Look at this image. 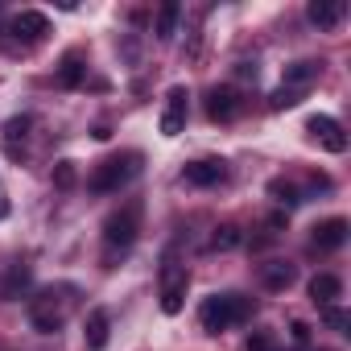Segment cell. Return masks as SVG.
Listing matches in <instances>:
<instances>
[{
    "label": "cell",
    "instance_id": "cell-1",
    "mask_svg": "<svg viewBox=\"0 0 351 351\" xmlns=\"http://www.w3.org/2000/svg\"><path fill=\"white\" fill-rule=\"evenodd\" d=\"M252 314H256V302L252 298H244V293H211L203 302V310H199V322H203L207 335H223L228 326L248 322Z\"/></svg>",
    "mask_w": 351,
    "mask_h": 351
},
{
    "label": "cell",
    "instance_id": "cell-2",
    "mask_svg": "<svg viewBox=\"0 0 351 351\" xmlns=\"http://www.w3.org/2000/svg\"><path fill=\"white\" fill-rule=\"evenodd\" d=\"M136 169H141V153H116V157H108V161L95 165V173H91L87 186L95 195H116L120 186H128L136 178Z\"/></svg>",
    "mask_w": 351,
    "mask_h": 351
},
{
    "label": "cell",
    "instance_id": "cell-3",
    "mask_svg": "<svg viewBox=\"0 0 351 351\" xmlns=\"http://www.w3.org/2000/svg\"><path fill=\"white\" fill-rule=\"evenodd\" d=\"M136 232H141V207H136V203H128V207L112 211V215L104 219V244H108V256H116V252L132 248Z\"/></svg>",
    "mask_w": 351,
    "mask_h": 351
},
{
    "label": "cell",
    "instance_id": "cell-4",
    "mask_svg": "<svg viewBox=\"0 0 351 351\" xmlns=\"http://www.w3.org/2000/svg\"><path fill=\"white\" fill-rule=\"evenodd\" d=\"M186 285H191L186 265H178V261L161 265V314H178L186 306Z\"/></svg>",
    "mask_w": 351,
    "mask_h": 351
},
{
    "label": "cell",
    "instance_id": "cell-5",
    "mask_svg": "<svg viewBox=\"0 0 351 351\" xmlns=\"http://www.w3.org/2000/svg\"><path fill=\"white\" fill-rule=\"evenodd\" d=\"M29 322H34L38 335H54V330H62V322H66V306H62V298H58L54 289L38 293V298L29 302Z\"/></svg>",
    "mask_w": 351,
    "mask_h": 351
},
{
    "label": "cell",
    "instance_id": "cell-6",
    "mask_svg": "<svg viewBox=\"0 0 351 351\" xmlns=\"http://www.w3.org/2000/svg\"><path fill=\"white\" fill-rule=\"evenodd\" d=\"M306 132H310V141H318L326 153H343V149H347V132H343V124H339L335 116H310V120H306Z\"/></svg>",
    "mask_w": 351,
    "mask_h": 351
},
{
    "label": "cell",
    "instance_id": "cell-7",
    "mask_svg": "<svg viewBox=\"0 0 351 351\" xmlns=\"http://www.w3.org/2000/svg\"><path fill=\"white\" fill-rule=\"evenodd\" d=\"M186 87H169V95H165V112H161V136H178L182 128H186Z\"/></svg>",
    "mask_w": 351,
    "mask_h": 351
},
{
    "label": "cell",
    "instance_id": "cell-8",
    "mask_svg": "<svg viewBox=\"0 0 351 351\" xmlns=\"http://www.w3.org/2000/svg\"><path fill=\"white\" fill-rule=\"evenodd\" d=\"M182 178H186L191 186H219V182L228 178V161H223V157H203V161H191V165L182 169Z\"/></svg>",
    "mask_w": 351,
    "mask_h": 351
},
{
    "label": "cell",
    "instance_id": "cell-9",
    "mask_svg": "<svg viewBox=\"0 0 351 351\" xmlns=\"http://www.w3.org/2000/svg\"><path fill=\"white\" fill-rule=\"evenodd\" d=\"M207 116L219 120V124L236 120V116H240V95H236V87H211V95H207Z\"/></svg>",
    "mask_w": 351,
    "mask_h": 351
},
{
    "label": "cell",
    "instance_id": "cell-10",
    "mask_svg": "<svg viewBox=\"0 0 351 351\" xmlns=\"http://www.w3.org/2000/svg\"><path fill=\"white\" fill-rule=\"evenodd\" d=\"M347 244V219H326V223H318L314 228V236H310V248L314 252H335V248H343Z\"/></svg>",
    "mask_w": 351,
    "mask_h": 351
},
{
    "label": "cell",
    "instance_id": "cell-11",
    "mask_svg": "<svg viewBox=\"0 0 351 351\" xmlns=\"http://www.w3.org/2000/svg\"><path fill=\"white\" fill-rule=\"evenodd\" d=\"M50 34V21H46V13H38V9H25V13H17L13 17V38H21V42H42Z\"/></svg>",
    "mask_w": 351,
    "mask_h": 351
},
{
    "label": "cell",
    "instance_id": "cell-12",
    "mask_svg": "<svg viewBox=\"0 0 351 351\" xmlns=\"http://www.w3.org/2000/svg\"><path fill=\"white\" fill-rule=\"evenodd\" d=\"M293 281H298V265H289V261H269V265H261V285H265L269 293H285Z\"/></svg>",
    "mask_w": 351,
    "mask_h": 351
},
{
    "label": "cell",
    "instance_id": "cell-13",
    "mask_svg": "<svg viewBox=\"0 0 351 351\" xmlns=\"http://www.w3.org/2000/svg\"><path fill=\"white\" fill-rule=\"evenodd\" d=\"M306 17H310V25H318V29H335V25L347 17V5H343V0H310Z\"/></svg>",
    "mask_w": 351,
    "mask_h": 351
},
{
    "label": "cell",
    "instance_id": "cell-14",
    "mask_svg": "<svg viewBox=\"0 0 351 351\" xmlns=\"http://www.w3.org/2000/svg\"><path fill=\"white\" fill-rule=\"evenodd\" d=\"M322 75V62H314V58H302V62H289L285 66V79H281V87H289V91H306L314 79Z\"/></svg>",
    "mask_w": 351,
    "mask_h": 351
},
{
    "label": "cell",
    "instance_id": "cell-15",
    "mask_svg": "<svg viewBox=\"0 0 351 351\" xmlns=\"http://www.w3.org/2000/svg\"><path fill=\"white\" fill-rule=\"evenodd\" d=\"M108 330H112L108 310H91V314H87V326H83V343H87V351H104V347H108Z\"/></svg>",
    "mask_w": 351,
    "mask_h": 351
},
{
    "label": "cell",
    "instance_id": "cell-16",
    "mask_svg": "<svg viewBox=\"0 0 351 351\" xmlns=\"http://www.w3.org/2000/svg\"><path fill=\"white\" fill-rule=\"evenodd\" d=\"M343 298V281L335 277V273H318L314 281H310V302L314 306H335Z\"/></svg>",
    "mask_w": 351,
    "mask_h": 351
},
{
    "label": "cell",
    "instance_id": "cell-17",
    "mask_svg": "<svg viewBox=\"0 0 351 351\" xmlns=\"http://www.w3.org/2000/svg\"><path fill=\"white\" fill-rule=\"evenodd\" d=\"M178 17H182V5H178V0H165V5L157 9V21H153L157 42H173V34H178Z\"/></svg>",
    "mask_w": 351,
    "mask_h": 351
},
{
    "label": "cell",
    "instance_id": "cell-18",
    "mask_svg": "<svg viewBox=\"0 0 351 351\" xmlns=\"http://www.w3.org/2000/svg\"><path fill=\"white\" fill-rule=\"evenodd\" d=\"M29 128H34L29 116H13V120L5 124V149H9V157H21V153H25V136H29Z\"/></svg>",
    "mask_w": 351,
    "mask_h": 351
},
{
    "label": "cell",
    "instance_id": "cell-19",
    "mask_svg": "<svg viewBox=\"0 0 351 351\" xmlns=\"http://www.w3.org/2000/svg\"><path fill=\"white\" fill-rule=\"evenodd\" d=\"M240 244H244V232H240L236 223H223V228L211 232V244H207V248H211V252H232V248H240Z\"/></svg>",
    "mask_w": 351,
    "mask_h": 351
},
{
    "label": "cell",
    "instance_id": "cell-20",
    "mask_svg": "<svg viewBox=\"0 0 351 351\" xmlns=\"http://www.w3.org/2000/svg\"><path fill=\"white\" fill-rule=\"evenodd\" d=\"M83 75H87L83 58H79V54H71V58L62 62V71H58V87H79V83H83Z\"/></svg>",
    "mask_w": 351,
    "mask_h": 351
},
{
    "label": "cell",
    "instance_id": "cell-21",
    "mask_svg": "<svg viewBox=\"0 0 351 351\" xmlns=\"http://www.w3.org/2000/svg\"><path fill=\"white\" fill-rule=\"evenodd\" d=\"M269 195H273L281 207H298V203H302V191H298L293 182H285V178H273V182H269Z\"/></svg>",
    "mask_w": 351,
    "mask_h": 351
},
{
    "label": "cell",
    "instance_id": "cell-22",
    "mask_svg": "<svg viewBox=\"0 0 351 351\" xmlns=\"http://www.w3.org/2000/svg\"><path fill=\"white\" fill-rule=\"evenodd\" d=\"M75 182H79L75 161H54V186L58 191H75Z\"/></svg>",
    "mask_w": 351,
    "mask_h": 351
},
{
    "label": "cell",
    "instance_id": "cell-23",
    "mask_svg": "<svg viewBox=\"0 0 351 351\" xmlns=\"http://www.w3.org/2000/svg\"><path fill=\"white\" fill-rule=\"evenodd\" d=\"M302 95H306V91H289V87H277V91L269 95V108H273V112H285V108H298V104H302Z\"/></svg>",
    "mask_w": 351,
    "mask_h": 351
},
{
    "label": "cell",
    "instance_id": "cell-24",
    "mask_svg": "<svg viewBox=\"0 0 351 351\" xmlns=\"http://www.w3.org/2000/svg\"><path fill=\"white\" fill-rule=\"evenodd\" d=\"M248 351H281V347H277V335L273 330H252L248 335Z\"/></svg>",
    "mask_w": 351,
    "mask_h": 351
},
{
    "label": "cell",
    "instance_id": "cell-25",
    "mask_svg": "<svg viewBox=\"0 0 351 351\" xmlns=\"http://www.w3.org/2000/svg\"><path fill=\"white\" fill-rule=\"evenodd\" d=\"M322 322H326V326H335V330H347V326H351L347 310H339V306H322Z\"/></svg>",
    "mask_w": 351,
    "mask_h": 351
},
{
    "label": "cell",
    "instance_id": "cell-26",
    "mask_svg": "<svg viewBox=\"0 0 351 351\" xmlns=\"http://www.w3.org/2000/svg\"><path fill=\"white\" fill-rule=\"evenodd\" d=\"M25 285H29V269L17 265V269L9 273V293H17V289H25Z\"/></svg>",
    "mask_w": 351,
    "mask_h": 351
},
{
    "label": "cell",
    "instance_id": "cell-27",
    "mask_svg": "<svg viewBox=\"0 0 351 351\" xmlns=\"http://www.w3.org/2000/svg\"><path fill=\"white\" fill-rule=\"evenodd\" d=\"M289 335H293V343H302V347H306V343H310V326H306V322H302V318H298V322H293V326H289Z\"/></svg>",
    "mask_w": 351,
    "mask_h": 351
},
{
    "label": "cell",
    "instance_id": "cell-28",
    "mask_svg": "<svg viewBox=\"0 0 351 351\" xmlns=\"http://www.w3.org/2000/svg\"><path fill=\"white\" fill-rule=\"evenodd\" d=\"M240 79H256V66L252 62H240Z\"/></svg>",
    "mask_w": 351,
    "mask_h": 351
},
{
    "label": "cell",
    "instance_id": "cell-29",
    "mask_svg": "<svg viewBox=\"0 0 351 351\" xmlns=\"http://www.w3.org/2000/svg\"><path fill=\"white\" fill-rule=\"evenodd\" d=\"M9 215V203H5V195H0V219H5Z\"/></svg>",
    "mask_w": 351,
    "mask_h": 351
},
{
    "label": "cell",
    "instance_id": "cell-30",
    "mask_svg": "<svg viewBox=\"0 0 351 351\" xmlns=\"http://www.w3.org/2000/svg\"><path fill=\"white\" fill-rule=\"evenodd\" d=\"M322 351H330V347H322Z\"/></svg>",
    "mask_w": 351,
    "mask_h": 351
}]
</instances>
